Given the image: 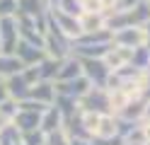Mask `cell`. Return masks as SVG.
<instances>
[{
	"instance_id": "obj_1",
	"label": "cell",
	"mask_w": 150,
	"mask_h": 145,
	"mask_svg": "<svg viewBox=\"0 0 150 145\" xmlns=\"http://www.w3.org/2000/svg\"><path fill=\"white\" fill-rule=\"evenodd\" d=\"M44 51L51 58H68L73 53V39L65 36L61 29L51 22V17H49V27H46V32H44Z\"/></svg>"
},
{
	"instance_id": "obj_2",
	"label": "cell",
	"mask_w": 150,
	"mask_h": 145,
	"mask_svg": "<svg viewBox=\"0 0 150 145\" xmlns=\"http://www.w3.org/2000/svg\"><path fill=\"white\" fill-rule=\"evenodd\" d=\"M80 109L82 111H97V114H111V106H109V92L107 87H90L78 99Z\"/></svg>"
},
{
	"instance_id": "obj_3",
	"label": "cell",
	"mask_w": 150,
	"mask_h": 145,
	"mask_svg": "<svg viewBox=\"0 0 150 145\" xmlns=\"http://www.w3.org/2000/svg\"><path fill=\"white\" fill-rule=\"evenodd\" d=\"M80 65H82V75L92 82V87H107L111 70L104 63V58H80Z\"/></svg>"
},
{
	"instance_id": "obj_4",
	"label": "cell",
	"mask_w": 150,
	"mask_h": 145,
	"mask_svg": "<svg viewBox=\"0 0 150 145\" xmlns=\"http://www.w3.org/2000/svg\"><path fill=\"white\" fill-rule=\"evenodd\" d=\"M17 44H20L17 17H0V48H3V53H15Z\"/></svg>"
},
{
	"instance_id": "obj_5",
	"label": "cell",
	"mask_w": 150,
	"mask_h": 145,
	"mask_svg": "<svg viewBox=\"0 0 150 145\" xmlns=\"http://www.w3.org/2000/svg\"><path fill=\"white\" fill-rule=\"evenodd\" d=\"M49 17H51V22L58 27L65 36H70V39H73V41L82 34L80 17H73V15H68V12H61L58 7H49Z\"/></svg>"
},
{
	"instance_id": "obj_6",
	"label": "cell",
	"mask_w": 150,
	"mask_h": 145,
	"mask_svg": "<svg viewBox=\"0 0 150 145\" xmlns=\"http://www.w3.org/2000/svg\"><path fill=\"white\" fill-rule=\"evenodd\" d=\"M114 34V44L116 46H126V48H136V46H143L145 44V32L143 27H124V29H116Z\"/></svg>"
},
{
	"instance_id": "obj_7",
	"label": "cell",
	"mask_w": 150,
	"mask_h": 145,
	"mask_svg": "<svg viewBox=\"0 0 150 145\" xmlns=\"http://www.w3.org/2000/svg\"><path fill=\"white\" fill-rule=\"evenodd\" d=\"M15 56L20 58V61L27 65H36V63H41L44 58H46V51L41 46H36V44H29V41H24V39H20V44H17L15 48Z\"/></svg>"
},
{
	"instance_id": "obj_8",
	"label": "cell",
	"mask_w": 150,
	"mask_h": 145,
	"mask_svg": "<svg viewBox=\"0 0 150 145\" xmlns=\"http://www.w3.org/2000/svg\"><path fill=\"white\" fill-rule=\"evenodd\" d=\"M92 87V82L87 80L85 75L80 77H73V80H61L56 82V94H68V97H75V99H80L82 94Z\"/></svg>"
},
{
	"instance_id": "obj_9",
	"label": "cell",
	"mask_w": 150,
	"mask_h": 145,
	"mask_svg": "<svg viewBox=\"0 0 150 145\" xmlns=\"http://www.w3.org/2000/svg\"><path fill=\"white\" fill-rule=\"evenodd\" d=\"M131 56H133V48H126V46H116V44H111V48H109L107 56H104V63L109 65V70L114 73V70H119V68L131 65Z\"/></svg>"
},
{
	"instance_id": "obj_10",
	"label": "cell",
	"mask_w": 150,
	"mask_h": 145,
	"mask_svg": "<svg viewBox=\"0 0 150 145\" xmlns=\"http://www.w3.org/2000/svg\"><path fill=\"white\" fill-rule=\"evenodd\" d=\"M27 97L41 102V104H46V106H51V104L56 102V82H51V80H39L36 85L29 87Z\"/></svg>"
},
{
	"instance_id": "obj_11",
	"label": "cell",
	"mask_w": 150,
	"mask_h": 145,
	"mask_svg": "<svg viewBox=\"0 0 150 145\" xmlns=\"http://www.w3.org/2000/svg\"><path fill=\"white\" fill-rule=\"evenodd\" d=\"M41 114L44 111H29V109H17L12 123L17 126V131L24 133V131H34L41 126Z\"/></svg>"
},
{
	"instance_id": "obj_12",
	"label": "cell",
	"mask_w": 150,
	"mask_h": 145,
	"mask_svg": "<svg viewBox=\"0 0 150 145\" xmlns=\"http://www.w3.org/2000/svg\"><path fill=\"white\" fill-rule=\"evenodd\" d=\"M17 15L44 19L49 15V5H46V0H17Z\"/></svg>"
},
{
	"instance_id": "obj_13",
	"label": "cell",
	"mask_w": 150,
	"mask_h": 145,
	"mask_svg": "<svg viewBox=\"0 0 150 145\" xmlns=\"http://www.w3.org/2000/svg\"><path fill=\"white\" fill-rule=\"evenodd\" d=\"M3 82H5V90H7V94H10L12 99H17V102H20V99H24V97H27V92H29V87H32L29 82L24 80V75H22V73L5 77Z\"/></svg>"
},
{
	"instance_id": "obj_14",
	"label": "cell",
	"mask_w": 150,
	"mask_h": 145,
	"mask_svg": "<svg viewBox=\"0 0 150 145\" xmlns=\"http://www.w3.org/2000/svg\"><path fill=\"white\" fill-rule=\"evenodd\" d=\"M39 128L49 135V133H53V131H58V128H63V116H61V111H58V106L56 104H51V106H46L44 109V114H41V126Z\"/></svg>"
},
{
	"instance_id": "obj_15",
	"label": "cell",
	"mask_w": 150,
	"mask_h": 145,
	"mask_svg": "<svg viewBox=\"0 0 150 145\" xmlns=\"http://www.w3.org/2000/svg\"><path fill=\"white\" fill-rule=\"evenodd\" d=\"M80 75H82L80 58L70 53L68 58H63V63H61V70H58V77H56V82H61V80H73V77H80Z\"/></svg>"
},
{
	"instance_id": "obj_16",
	"label": "cell",
	"mask_w": 150,
	"mask_h": 145,
	"mask_svg": "<svg viewBox=\"0 0 150 145\" xmlns=\"http://www.w3.org/2000/svg\"><path fill=\"white\" fill-rule=\"evenodd\" d=\"M22 70H24V63L15 53H0V80H5L10 75H17Z\"/></svg>"
},
{
	"instance_id": "obj_17",
	"label": "cell",
	"mask_w": 150,
	"mask_h": 145,
	"mask_svg": "<svg viewBox=\"0 0 150 145\" xmlns=\"http://www.w3.org/2000/svg\"><path fill=\"white\" fill-rule=\"evenodd\" d=\"M95 135L97 138H114V135H119V119H116V114H102Z\"/></svg>"
},
{
	"instance_id": "obj_18",
	"label": "cell",
	"mask_w": 150,
	"mask_h": 145,
	"mask_svg": "<svg viewBox=\"0 0 150 145\" xmlns=\"http://www.w3.org/2000/svg\"><path fill=\"white\" fill-rule=\"evenodd\" d=\"M80 27H82V34L107 29V15L104 12H82L80 15Z\"/></svg>"
},
{
	"instance_id": "obj_19",
	"label": "cell",
	"mask_w": 150,
	"mask_h": 145,
	"mask_svg": "<svg viewBox=\"0 0 150 145\" xmlns=\"http://www.w3.org/2000/svg\"><path fill=\"white\" fill-rule=\"evenodd\" d=\"M61 63H63V58H51V56H46L41 63H36V68H39V80H51V82H56L58 70H61Z\"/></svg>"
},
{
	"instance_id": "obj_20",
	"label": "cell",
	"mask_w": 150,
	"mask_h": 145,
	"mask_svg": "<svg viewBox=\"0 0 150 145\" xmlns=\"http://www.w3.org/2000/svg\"><path fill=\"white\" fill-rule=\"evenodd\" d=\"M53 104L58 106V111H61V116H63V123L70 121L73 116L80 111L78 99H75V97H68V94H56V102H53Z\"/></svg>"
},
{
	"instance_id": "obj_21",
	"label": "cell",
	"mask_w": 150,
	"mask_h": 145,
	"mask_svg": "<svg viewBox=\"0 0 150 145\" xmlns=\"http://www.w3.org/2000/svg\"><path fill=\"white\" fill-rule=\"evenodd\" d=\"M145 104H148L145 99H131L116 116H119V119H126V121H143V116H145Z\"/></svg>"
},
{
	"instance_id": "obj_22",
	"label": "cell",
	"mask_w": 150,
	"mask_h": 145,
	"mask_svg": "<svg viewBox=\"0 0 150 145\" xmlns=\"http://www.w3.org/2000/svg\"><path fill=\"white\" fill-rule=\"evenodd\" d=\"M131 65L138 68V70H148V68H150V48H148L145 44L133 48V56H131Z\"/></svg>"
},
{
	"instance_id": "obj_23",
	"label": "cell",
	"mask_w": 150,
	"mask_h": 145,
	"mask_svg": "<svg viewBox=\"0 0 150 145\" xmlns=\"http://www.w3.org/2000/svg\"><path fill=\"white\" fill-rule=\"evenodd\" d=\"M22 145H46V133L41 128H34V131H24L20 135Z\"/></svg>"
},
{
	"instance_id": "obj_24",
	"label": "cell",
	"mask_w": 150,
	"mask_h": 145,
	"mask_svg": "<svg viewBox=\"0 0 150 145\" xmlns=\"http://www.w3.org/2000/svg\"><path fill=\"white\" fill-rule=\"evenodd\" d=\"M99 116L102 114H97V111H82L80 109V121H82V126H85V131L90 135H95L97 126H99Z\"/></svg>"
},
{
	"instance_id": "obj_25",
	"label": "cell",
	"mask_w": 150,
	"mask_h": 145,
	"mask_svg": "<svg viewBox=\"0 0 150 145\" xmlns=\"http://www.w3.org/2000/svg\"><path fill=\"white\" fill-rule=\"evenodd\" d=\"M20 131H17V126L10 123V126H5L3 131H0V145H17L20 143Z\"/></svg>"
},
{
	"instance_id": "obj_26",
	"label": "cell",
	"mask_w": 150,
	"mask_h": 145,
	"mask_svg": "<svg viewBox=\"0 0 150 145\" xmlns=\"http://www.w3.org/2000/svg\"><path fill=\"white\" fill-rule=\"evenodd\" d=\"M61 10V12H68L73 17H80L82 15V3L80 0H58V5H56Z\"/></svg>"
},
{
	"instance_id": "obj_27",
	"label": "cell",
	"mask_w": 150,
	"mask_h": 145,
	"mask_svg": "<svg viewBox=\"0 0 150 145\" xmlns=\"http://www.w3.org/2000/svg\"><path fill=\"white\" fill-rule=\"evenodd\" d=\"M46 145H70V135L65 133V128H58L46 135Z\"/></svg>"
},
{
	"instance_id": "obj_28",
	"label": "cell",
	"mask_w": 150,
	"mask_h": 145,
	"mask_svg": "<svg viewBox=\"0 0 150 145\" xmlns=\"http://www.w3.org/2000/svg\"><path fill=\"white\" fill-rule=\"evenodd\" d=\"M17 15V0H0V17H15Z\"/></svg>"
},
{
	"instance_id": "obj_29",
	"label": "cell",
	"mask_w": 150,
	"mask_h": 145,
	"mask_svg": "<svg viewBox=\"0 0 150 145\" xmlns=\"http://www.w3.org/2000/svg\"><path fill=\"white\" fill-rule=\"evenodd\" d=\"M90 143L92 145H124V138L121 135H114V138H97V135H92Z\"/></svg>"
},
{
	"instance_id": "obj_30",
	"label": "cell",
	"mask_w": 150,
	"mask_h": 145,
	"mask_svg": "<svg viewBox=\"0 0 150 145\" xmlns=\"http://www.w3.org/2000/svg\"><path fill=\"white\" fill-rule=\"evenodd\" d=\"M70 145H92L90 138H70Z\"/></svg>"
},
{
	"instance_id": "obj_31",
	"label": "cell",
	"mask_w": 150,
	"mask_h": 145,
	"mask_svg": "<svg viewBox=\"0 0 150 145\" xmlns=\"http://www.w3.org/2000/svg\"><path fill=\"white\" fill-rule=\"evenodd\" d=\"M143 32H145V46L150 48V19H148V22L143 24Z\"/></svg>"
},
{
	"instance_id": "obj_32",
	"label": "cell",
	"mask_w": 150,
	"mask_h": 145,
	"mask_svg": "<svg viewBox=\"0 0 150 145\" xmlns=\"http://www.w3.org/2000/svg\"><path fill=\"white\" fill-rule=\"evenodd\" d=\"M7 97H10V94H7V90H5V82L0 80V104H3V102L7 99Z\"/></svg>"
},
{
	"instance_id": "obj_33",
	"label": "cell",
	"mask_w": 150,
	"mask_h": 145,
	"mask_svg": "<svg viewBox=\"0 0 150 145\" xmlns=\"http://www.w3.org/2000/svg\"><path fill=\"white\" fill-rule=\"evenodd\" d=\"M136 3H140V0H119V7H133Z\"/></svg>"
},
{
	"instance_id": "obj_34",
	"label": "cell",
	"mask_w": 150,
	"mask_h": 145,
	"mask_svg": "<svg viewBox=\"0 0 150 145\" xmlns=\"http://www.w3.org/2000/svg\"><path fill=\"white\" fill-rule=\"evenodd\" d=\"M143 121H150V99H148V104H145V116H143Z\"/></svg>"
},
{
	"instance_id": "obj_35",
	"label": "cell",
	"mask_w": 150,
	"mask_h": 145,
	"mask_svg": "<svg viewBox=\"0 0 150 145\" xmlns=\"http://www.w3.org/2000/svg\"><path fill=\"white\" fill-rule=\"evenodd\" d=\"M46 5H49V7H56V5H58V0H46Z\"/></svg>"
},
{
	"instance_id": "obj_36",
	"label": "cell",
	"mask_w": 150,
	"mask_h": 145,
	"mask_svg": "<svg viewBox=\"0 0 150 145\" xmlns=\"http://www.w3.org/2000/svg\"><path fill=\"white\" fill-rule=\"evenodd\" d=\"M17 145H22V140H20V143H17Z\"/></svg>"
},
{
	"instance_id": "obj_37",
	"label": "cell",
	"mask_w": 150,
	"mask_h": 145,
	"mask_svg": "<svg viewBox=\"0 0 150 145\" xmlns=\"http://www.w3.org/2000/svg\"><path fill=\"white\" fill-rule=\"evenodd\" d=\"M0 53H3V48H0Z\"/></svg>"
},
{
	"instance_id": "obj_38",
	"label": "cell",
	"mask_w": 150,
	"mask_h": 145,
	"mask_svg": "<svg viewBox=\"0 0 150 145\" xmlns=\"http://www.w3.org/2000/svg\"><path fill=\"white\" fill-rule=\"evenodd\" d=\"M145 145H150V143H145Z\"/></svg>"
},
{
	"instance_id": "obj_39",
	"label": "cell",
	"mask_w": 150,
	"mask_h": 145,
	"mask_svg": "<svg viewBox=\"0 0 150 145\" xmlns=\"http://www.w3.org/2000/svg\"><path fill=\"white\" fill-rule=\"evenodd\" d=\"M148 3H150V0H148Z\"/></svg>"
}]
</instances>
